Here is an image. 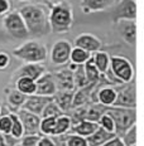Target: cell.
I'll return each mask as SVG.
<instances>
[{
    "instance_id": "cell-18",
    "label": "cell",
    "mask_w": 144,
    "mask_h": 146,
    "mask_svg": "<svg viewBox=\"0 0 144 146\" xmlns=\"http://www.w3.org/2000/svg\"><path fill=\"white\" fill-rule=\"evenodd\" d=\"M115 0H81L80 9L82 13L90 14L95 11H102L111 8L114 5Z\"/></svg>"
},
{
    "instance_id": "cell-22",
    "label": "cell",
    "mask_w": 144,
    "mask_h": 146,
    "mask_svg": "<svg viewBox=\"0 0 144 146\" xmlns=\"http://www.w3.org/2000/svg\"><path fill=\"white\" fill-rule=\"evenodd\" d=\"M73 98V91H57L53 96L54 102L62 112H66L71 110V103Z\"/></svg>"
},
{
    "instance_id": "cell-30",
    "label": "cell",
    "mask_w": 144,
    "mask_h": 146,
    "mask_svg": "<svg viewBox=\"0 0 144 146\" xmlns=\"http://www.w3.org/2000/svg\"><path fill=\"white\" fill-rule=\"evenodd\" d=\"M104 106L99 105V103H94L92 106L87 107L86 113H85V120L87 121H92V122H97L100 116L104 113Z\"/></svg>"
},
{
    "instance_id": "cell-41",
    "label": "cell",
    "mask_w": 144,
    "mask_h": 146,
    "mask_svg": "<svg viewBox=\"0 0 144 146\" xmlns=\"http://www.w3.org/2000/svg\"><path fill=\"white\" fill-rule=\"evenodd\" d=\"M100 146H125V145H124V142H123L120 136H114L113 139L108 140L105 144H102Z\"/></svg>"
},
{
    "instance_id": "cell-28",
    "label": "cell",
    "mask_w": 144,
    "mask_h": 146,
    "mask_svg": "<svg viewBox=\"0 0 144 146\" xmlns=\"http://www.w3.org/2000/svg\"><path fill=\"white\" fill-rule=\"evenodd\" d=\"M9 116L11 118V127H10V133L9 135L11 137L19 140L24 136V127H23V123L20 121V118L18 117L17 112H10Z\"/></svg>"
},
{
    "instance_id": "cell-27",
    "label": "cell",
    "mask_w": 144,
    "mask_h": 146,
    "mask_svg": "<svg viewBox=\"0 0 144 146\" xmlns=\"http://www.w3.org/2000/svg\"><path fill=\"white\" fill-rule=\"evenodd\" d=\"M84 71H85V74H86L88 83H97V82L100 81L101 74H100V72L97 71L96 66H95L92 56L84 63Z\"/></svg>"
},
{
    "instance_id": "cell-5",
    "label": "cell",
    "mask_w": 144,
    "mask_h": 146,
    "mask_svg": "<svg viewBox=\"0 0 144 146\" xmlns=\"http://www.w3.org/2000/svg\"><path fill=\"white\" fill-rule=\"evenodd\" d=\"M109 71L120 83H129L134 80L133 64L127 57L123 56H110Z\"/></svg>"
},
{
    "instance_id": "cell-37",
    "label": "cell",
    "mask_w": 144,
    "mask_h": 146,
    "mask_svg": "<svg viewBox=\"0 0 144 146\" xmlns=\"http://www.w3.org/2000/svg\"><path fill=\"white\" fill-rule=\"evenodd\" d=\"M10 127H11V118L7 115H0V133L3 135H9L10 133Z\"/></svg>"
},
{
    "instance_id": "cell-45",
    "label": "cell",
    "mask_w": 144,
    "mask_h": 146,
    "mask_svg": "<svg viewBox=\"0 0 144 146\" xmlns=\"http://www.w3.org/2000/svg\"><path fill=\"white\" fill-rule=\"evenodd\" d=\"M19 1H23V3H32L33 0H19Z\"/></svg>"
},
{
    "instance_id": "cell-38",
    "label": "cell",
    "mask_w": 144,
    "mask_h": 146,
    "mask_svg": "<svg viewBox=\"0 0 144 146\" xmlns=\"http://www.w3.org/2000/svg\"><path fill=\"white\" fill-rule=\"evenodd\" d=\"M41 135L37 133V135H24L22 137V146H37Z\"/></svg>"
},
{
    "instance_id": "cell-6",
    "label": "cell",
    "mask_w": 144,
    "mask_h": 146,
    "mask_svg": "<svg viewBox=\"0 0 144 146\" xmlns=\"http://www.w3.org/2000/svg\"><path fill=\"white\" fill-rule=\"evenodd\" d=\"M1 27L13 38L24 39L29 36L27 27L23 22V18L18 10H10L9 13L5 14L1 20Z\"/></svg>"
},
{
    "instance_id": "cell-35",
    "label": "cell",
    "mask_w": 144,
    "mask_h": 146,
    "mask_svg": "<svg viewBox=\"0 0 144 146\" xmlns=\"http://www.w3.org/2000/svg\"><path fill=\"white\" fill-rule=\"evenodd\" d=\"M97 125H99L100 127H102L104 130H106L108 132L115 133V123H114V120L111 118L110 115L105 113V112H104V113L100 116L99 121H97Z\"/></svg>"
},
{
    "instance_id": "cell-29",
    "label": "cell",
    "mask_w": 144,
    "mask_h": 146,
    "mask_svg": "<svg viewBox=\"0 0 144 146\" xmlns=\"http://www.w3.org/2000/svg\"><path fill=\"white\" fill-rule=\"evenodd\" d=\"M91 56H92V54L88 53V52L81 49V48H78V47H73L72 45L71 53H70V60H71L72 63H75V64L81 66V64H84Z\"/></svg>"
},
{
    "instance_id": "cell-1",
    "label": "cell",
    "mask_w": 144,
    "mask_h": 146,
    "mask_svg": "<svg viewBox=\"0 0 144 146\" xmlns=\"http://www.w3.org/2000/svg\"><path fill=\"white\" fill-rule=\"evenodd\" d=\"M18 11L22 15L29 35L39 38L50 33L51 29L48 23V11L43 5L29 3L19 8Z\"/></svg>"
},
{
    "instance_id": "cell-9",
    "label": "cell",
    "mask_w": 144,
    "mask_h": 146,
    "mask_svg": "<svg viewBox=\"0 0 144 146\" xmlns=\"http://www.w3.org/2000/svg\"><path fill=\"white\" fill-rule=\"evenodd\" d=\"M113 106L124 108H135L137 107V91L135 83L129 82L125 86L116 90V100Z\"/></svg>"
},
{
    "instance_id": "cell-42",
    "label": "cell",
    "mask_w": 144,
    "mask_h": 146,
    "mask_svg": "<svg viewBox=\"0 0 144 146\" xmlns=\"http://www.w3.org/2000/svg\"><path fill=\"white\" fill-rule=\"evenodd\" d=\"M37 146H56V142L50 136H41L37 142Z\"/></svg>"
},
{
    "instance_id": "cell-7",
    "label": "cell",
    "mask_w": 144,
    "mask_h": 146,
    "mask_svg": "<svg viewBox=\"0 0 144 146\" xmlns=\"http://www.w3.org/2000/svg\"><path fill=\"white\" fill-rule=\"evenodd\" d=\"M113 20H135L137 19V3L135 0H115L113 5Z\"/></svg>"
},
{
    "instance_id": "cell-15",
    "label": "cell",
    "mask_w": 144,
    "mask_h": 146,
    "mask_svg": "<svg viewBox=\"0 0 144 146\" xmlns=\"http://www.w3.org/2000/svg\"><path fill=\"white\" fill-rule=\"evenodd\" d=\"M53 100V97H46V96H39V95H30V96H27L25 101H24L22 108L28 112H32L34 115H38L41 116L42 115V111L43 108L46 107L50 101Z\"/></svg>"
},
{
    "instance_id": "cell-40",
    "label": "cell",
    "mask_w": 144,
    "mask_h": 146,
    "mask_svg": "<svg viewBox=\"0 0 144 146\" xmlns=\"http://www.w3.org/2000/svg\"><path fill=\"white\" fill-rule=\"evenodd\" d=\"M10 8V0H0V17H4L7 13H9Z\"/></svg>"
},
{
    "instance_id": "cell-31",
    "label": "cell",
    "mask_w": 144,
    "mask_h": 146,
    "mask_svg": "<svg viewBox=\"0 0 144 146\" xmlns=\"http://www.w3.org/2000/svg\"><path fill=\"white\" fill-rule=\"evenodd\" d=\"M56 125V117H42L39 122V132L44 136H52Z\"/></svg>"
},
{
    "instance_id": "cell-44",
    "label": "cell",
    "mask_w": 144,
    "mask_h": 146,
    "mask_svg": "<svg viewBox=\"0 0 144 146\" xmlns=\"http://www.w3.org/2000/svg\"><path fill=\"white\" fill-rule=\"evenodd\" d=\"M0 146H7V141H5L3 133H0Z\"/></svg>"
},
{
    "instance_id": "cell-3",
    "label": "cell",
    "mask_w": 144,
    "mask_h": 146,
    "mask_svg": "<svg viewBox=\"0 0 144 146\" xmlns=\"http://www.w3.org/2000/svg\"><path fill=\"white\" fill-rule=\"evenodd\" d=\"M11 53L24 63H43L48 58L47 47L37 40H25L14 48Z\"/></svg>"
},
{
    "instance_id": "cell-4",
    "label": "cell",
    "mask_w": 144,
    "mask_h": 146,
    "mask_svg": "<svg viewBox=\"0 0 144 146\" xmlns=\"http://www.w3.org/2000/svg\"><path fill=\"white\" fill-rule=\"evenodd\" d=\"M104 112L111 116L115 123V135L121 136L129 127H131L137 121V111L135 108H124L110 106L105 107Z\"/></svg>"
},
{
    "instance_id": "cell-12",
    "label": "cell",
    "mask_w": 144,
    "mask_h": 146,
    "mask_svg": "<svg viewBox=\"0 0 144 146\" xmlns=\"http://www.w3.org/2000/svg\"><path fill=\"white\" fill-rule=\"evenodd\" d=\"M73 47H78L81 49L88 52V53H95V52H99L102 47V42L100 38H97L94 34H88V33H84V34H80L75 38L73 40Z\"/></svg>"
},
{
    "instance_id": "cell-21",
    "label": "cell",
    "mask_w": 144,
    "mask_h": 146,
    "mask_svg": "<svg viewBox=\"0 0 144 146\" xmlns=\"http://www.w3.org/2000/svg\"><path fill=\"white\" fill-rule=\"evenodd\" d=\"M99 127L97 122H92V121H87V120H82L80 122L75 123L71 127V131L76 135H80L82 137H87L91 133L95 132V130Z\"/></svg>"
},
{
    "instance_id": "cell-32",
    "label": "cell",
    "mask_w": 144,
    "mask_h": 146,
    "mask_svg": "<svg viewBox=\"0 0 144 146\" xmlns=\"http://www.w3.org/2000/svg\"><path fill=\"white\" fill-rule=\"evenodd\" d=\"M73 84H75V88H81V87H85V86H87V84H90L87 82L86 74H85L84 64L77 66V68L73 71Z\"/></svg>"
},
{
    "instance_id": "cell-11",
    "label": "cell",
    "mask_w": 144,
    "mask_h": 146,
    "mask_svg": "<svg viewBox=\"0 0 144 146\" xmlns=\"http://www.w3.org/2000/svg\"><path fill=\"white\" fill-rule=\"evenodd\" d=\"M18 117L20 118L24 127V135H37L39 133V122L41 116L34 115L32 112H28L25 110L20 108L17 111Z\"/></svg>"
},
{
    "instance_id": "cell-8",
    "label": "cell",
    "mask_w": 144,
    "mask_h": 146,
    "mask_svg": "<svg viewBox=\"0 0 144 146\" xmlns=\"http://www.w3.org/2000/svg\"><path fill=\"white\" fill-rule=\"evenodd\" d=\"M72 43L67 39H58L53 43L50 52V59L54 66H63L70 62Z\"/></svg>"
},
{
    "instance_id": "cell-24",
    "label": "cell",
    "mask_w": 144,
    "mask_h": 146,
    "mask_svg": "<svg viewBox=\"0 0 144 146\" xmlns=\"http://www.w3.org/2000/svg\"><path fill=\"white\" fill-rule=\"evenodd\" d=\"M71 127H72L71 117L65 113L60 115L58 117H56V125H54V130H53L52 136L66 135V133L71 130Z\"/></svg>"
},
{
    "instance_id": "cell-10",
    "label": "cell",
    "mask_w": 144,
    "mask_h": 146,
    "mask_svg": "<svg viewBox=\"0 0 144 146\" xmlns=\"http://www.w3.org/2000/svg\"><path fill=\"white\" fill-rule=\"evenodd\" d=\"M56 92H57V86L52 73L46 72L35 81V95L53 97L56 95Z\"/></svg>"
},
{
    "instance_id": "cell-26",
    "label": "cell",
    "mask_w": 144,
    "mask_h": 146,
    "mask_svg": "<svg viewBox=\"0 0 144 146\" xmlns=\"http://www.w3.org/2000/svg\"><path fill=\"white\" fill-rule=\"evenodd\" d=\"M94 63L96 66L97 71L100 72V74H105L109 69L110 66V56L106 52H95V54L92 56Z\"/></svg>"
},
{
    "instance_id": "cell-25",
    "label": "cell",
    "mask_w": 144,
    "mask_h": 146,
    "mask_svg": "<svg viewBox=\"0 0 144 146\" xmlns=\"http://www.w3.org/2000/svg\"><path fill=\"white\" fill-rule=\"evenodd\" d=\"M7 91V101H8V105L10 106L11 110L14 111H18V110L22 108L24 101H25L27 96L20 93L19 91H17L15 88H11V90H5Z\"/></svg>"
},
{
    "instance_id": "cell-20",
    "label": "cell",
    "mask_w": 144,
    "mask_h": 146,
    "mask_svg": "<svg viewBox=\"0 0 144 146\" xmlns=\"http://www.w3.org/2000/svg\"><path fill=\"white\" fill-rule=\"evenodd\" d=\"M114 136H116L115 133H111V132H108L106 130H104L102 127H97L96 130H95L94 133H91L90 136H87L86 137V141L88 146H100L102 144H105L108 140L113 139Z\"/></svg>"
},
{
    "instance_id": "cell-33",
    "label": "cell",
    "mask_w": 144,
    "mask_h": 146,
    "mask_svg": "<svg viewBox=\"0 0 144 146\" xmlns=\"http://www.w3.org/2000/svg\"><path fill=\"white\" fill-rule=\"evenodd\" d=\"M120 137L125 146H135L137 145V123H134L131 127H129Z\"/></svg>"
},
{
    "instance_id": "cell-19",
    "label": "cell",
    "mask_w": 144,
    "mask_h": 146,
    "mask_svg": "<svg viewBox=\"0 0 144 146\" xmlns=\"http://www.w3.org/2000/svg\"><path fill=\"white\" fill-rule=\"evenodd\" d=\"M95 86H96V83H90L85 87L77 88V91L73 92L71 108H77V107H81V106L87 105L91 101V93H92Z\"/></svg>"
},
{
    "instance_id": "cell-13",
    "label": "cell",
    "mask_w": 144,
    "mask_h": 146,
    "mask_svg": "<svg viewBox=\"0 0 144 146\" xmlns=\"http://www.w3.org/2000/svg\"><path fill=\"white\" fill-rule=\"evenodd\" d=\"M119 35L128 45L134 47L137 43V23L135 20H119L116 22Z\"/></svg>"
},
{
    "instance_id": "cell-14",
    "label": "cell",
    "mask_w": 144,
    "mask_h": 146,
    "mask_svg": "<svg viewBox=\"0 0 144 146\" xmlns=\"http://www.w3.org/2000/svg\"><path fill=\"white\" fill-rule=\"evenodd\" d=\"M46 72H47V69H46V66L43 63H25L15 71L13 74V80L15 81L19 77H28L37 81Z\"/></svg>"
},
{
    "instance_id": "cell-2",
    "label": "cell",
    "mask_w": 144,
    "mask_h": 146,
    "mask_svg": "<svg viewBox=\"0 0 144 146\" xmlns=\"http://www.w3.org/2000/svg\"><path fill=\"white\" fill-rule=\"evenodd\" d=\"M48 23L50 29L57 34L71 30L73 25V11L67 0H61L60 3L52 5L48 11Z\"/></svg>"
},
{
    "instance_id": "cell-17",
    "label": "cell",
    "mask_w": 144,
    "mask_h": 146,
    "mask_svg": "<svg viewBox=\"0 0 144 146\" xmlns=\"http://www.w3.org/2000/svg\"><path fill=\"white\" fill-rule=\"evenodd\" d=\"M57 86V91H73V72L68 68H63L56 73H52Z\"/></svg>"
},
{
    "instance_id": "cell-36",
    "label": "cell",
    "mask_w": 144,
    "mask_h": 146,
    "mask_svg": "<svg viewBox=\"0 0 144 146\" xmlns=\"http://www.w3.org/2000/svg\"><path fill=\"white\" fill-rule=\"evenodd\" d=\"M66 146H88L86 137H82L80 135H76V133H72L70 135L66 140Z\"/></svg>"
},
{
    "instance_id": "cell-43",
    "label": "cell",
    "mask_w": 144,
    "mask_h": 146,
    "mask_svg": "<svg viewBox=\"0 0 144 146\" xmlns=\"http://www.w3.org/2000/svg\"><path fill=\"white\" fill-rule=\"evenodd\" d=\"M43 1L46 3V4H50L51 7H52V5H54V4H57V3H60L61 0H43Z\"/></svg>"
},
{
    "instance_id": "cell-23",
    "label": "cell",
    "mask_w": 144,
    "mask_h": 146,
    "mask_svg": "<svg viewBox=\"0 0 144 146\" xmlns=\"http://www.w3.org/2000/svg\"><path fill=\"white\" fill-rule=\"evenodd\" d=\"M14 88L17 91H19L20 93L25 96H30L35 93V81L28 77H19L15 80Z\"/></svg>"
},
{
    "instance_id": "cell-46",
    "label": "cell",
    "mask_w": 144,
    "mask_h": 146,
    "mask_svg": "<svg viewBox=\"0 0 144 146\" xmlns=\"http://www.w3.org/2000/svg\"><path fill=\"white\" fill-rule=\"evenodd\" d=\"M0 115H1V106H0Z\"/></svg>"
},
{
    "instance_id": "cell-39",
    "label": "cell",
    "mask_w": 144,
    "mask_h": 146,
    "mask_svg": "<svg viewBox=\"0 0 144 146\" xmlns=\"http://www.w3.org/2000/svg\"><path fill=\"white\" fill-rule=\"evenodd\" d=\"M10 54L5 50H0V71H4L10 66Z\"/></svg>"
},
{
    "instance_id": "cell-16",
    "label": "cell",
    "mask_w": 144,
    "mask_h": 146,
    "mask_svg": "<svg viewBox=\"0 0 144 146\" xmlns=\"http://www.w3.org/2000/svg\"><path fill=\"white\" fill-rule=\"evenodd\" d=\"M116 100V88L111 86H104L96 91V95L92 97V103H99L104 107H110Z\"/></svg>"
},
{
    "instance_id": "cell-34",
    "label": "cell",
    "mask_w": 144,
    "mask_h": 146,
    "mask_svg": "<svg viewBox=\"0 0 144 146\" xmlns=\"http://www.w3.org/2000/svg\"><path fill=\"white\" fill-rule=\"evenodd\" d=\"M63 112L60 110V107L57 106V103L54 102V100H52L46 105V107L42 111V117H58L60 115H62Z\"/></svg>"
}]
</instances>
